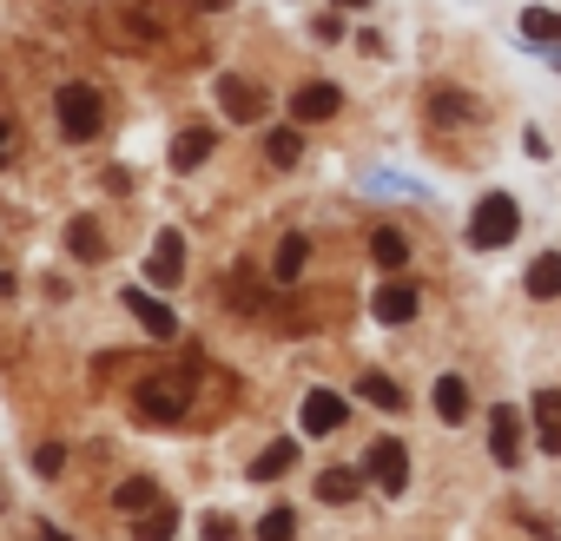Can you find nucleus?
I'll return each instance as SVG.
<instances>
[{
  "label": "nucleus",
  "instance_id": "72a5a7b5",
  "mask_svg": "<svg viewBox=\"0 0 561 541\" xmlns=\"http://www.w3.org/2000/svg\"><path fill=\"white\" fill-rule=\"evenodd\" d=\"M337 8H370V0H337Z\"/></svg>",
  "mask_w": 561,
  "mask_h": 541
},
{
  "label": "nucleus",
  "instance_id": "c756f323",
  "mask_svg": "<svg viewBox=\"0 0 561 541\" xmlns=\"http://www.w3.org/2000/svg\"><path fill=\"white\" fill-rule=\"evenodd\" d=\"M318 41H324V47H331V41H344V21H337V14H324V21H318Z\"/></svg>",
  "mask_w": 561,
  "mask_h": 541
},
{
  "label": "nucleus",
  "instance_id": "2f4dec72",
  "mask_svg": "<svg viewBox=\"0 0 561 541\" xmlns=\"http://www.w3.org/2000/svg\"><path fill=\"white\" fill-rule=\"evenodd\" d=\"M34 541H73L67 528H54V521H34Z\"/></svg>",
  "mask_w": 561,
  "mask_h": 541
},
{
  "label": "nucleus",
  "instance_id": "4468645a",
  "mask_svg": "<svg viewBox=\"0 0 561 541\" xmlns=\"http://www.w3.org/2000/svg\"><path fill=\"white\" fill-rule=\"evenodd\" d=\"M535 442L561 456V390H535Z\"/></svg>",
  "mask_w": 561,
  "mask_h": 541
},
{
  "label": "nucleus",
  "instance_id": "39448f33",
  "mask_svg": "<svg viewBox=\"0 0 561 541\" xmlns=\"http://www.w3.org/2000/svg\"><path fill=\"white\" fill-rule=\"evenodd\" d=\"M218 106H225L238 126H257L271 100H264V87H251V80H238V73H218Z\"/></svg>",
  "mask_w": 561,
  "mask_h": 541
},
{
  "label": "nucleus",
  "instance_id": "20e7f679",
  "mask_svg": "<svg viewBox=\"0 0 561 541\" xmlns=\"http://www.w3.org/2000/svg\"><path fill=\"white\" fill-rule=\"evenodd\" d=\"M133 410H139L146 423H179V416H185V390L165 383V377H146V383L133 390Z\"/></svg>",
  "mask_w": 561,
  "mask_h": 541
},
{
  "label": "nucleus",
  "instance_id": "b1692460",
  "mask_svg": "<svg viewBox=\"0 0 561 541\" xmlns=\"http://www.w3.org/2000/svg\"><path fill=\"white\" fill-rule=\"evenodd\" d=\"M522 34L541 41V47H561V14H554V8H528V14H522Z\"/></svg>",
  "mask_w": 561,
  "mask_h": 541
},
{
  "label": "nucleus",
  "instance_id": "7ed1b4c3",
  "mask_svg": "<svg viewBox=\"0 0 561 541\" xmlns=\"http://www.w3.org/2000/svg\"><path fill=\"white\" fill-rule=\"evenodd\" d=\"M364 475H370L383 495H403V488H410V449H403L397 436L370 442V462H364Z\"/></svg>",
  "mask_w": 561,
  "mask_h": 541
},
{
  "label": "nucleus",
  "instance_id": "0eeeda50",
  "mask_svg": "<svg viewBox=\"0 0 561 541\" xmlns=\"http://www.w3.org/2000/svg\"><path fill=\"white\" fill-rule=\"evenodd\" d=\"M489 456H495L502 469L522 462V410H508V403L489 410Z\"/></svg>",
  "mask_w": 561,
  "mask_h": 541
},
{
  "label": "nucleus",
  "instance_id": "412c9836",
  "mask_svg": "<svg viewBox=\"0 0 561 541\" xmlns=\"http://www.w3.org/2000/svg\"><path fill=\"white\" fill-rule=\"evenodd\" d=\"M370 257H377L383 270H403V257H410V238H403V231H390V225H377V231H370Z\"/></svg>",
  "mask_w": 561,
  "mask_h": 541
},
{
  "label": "nucleus",
  "instance_id": "ddd939ff",
  "mask_svg": "<svg viewBox=\"0 0 561 541\" xmlns=\"http://www.w3.org/2000/svg\"><path fill=\"white\" fill-rule=\"evenodd\" d=\"M113 508H119V515H133V521H139V515H152V508H159V482H152V475H126V482L113 488Z\"/></svg>",
  "mask_w": 561,
  "mask_h": 541
},
{
  "label": "nucleus",
  "instance_id": "9d476101",
  "mask_svg": "<svg viewBox=\"0 0 561 541\" xmlns=\"http://www.w3.org/2000/svg\"><path fill=\"white\" fill-rule=\"evenodd\" d=\"M423 113H430V126H476V119H482V100H469V93H449V87H436V93L423 100Z\"/></svg>",
  "mask_w": 561,
  "mask_h": 541
},
{
  "label": "nucleus",
  "instance_id": "6e6552de",
  "mask_svg": "<svg viewBox=\"0 0 561 541\" xmlns=\"http://www.w3.org/2000/svg\"><path fill=\"white\" fill-rule=\"evenodd\" d=\"M370 311H377V324H410V318L423 311V291L403 285V278H397V285H377V291H370Z\"/></svg>",
  "mask_w": 561,
  "mask_h": 541
},
{
  "label": "nucleus",
  "instance_id": "4be33fe9",
  "mask_svg": "<svg viewBox=\"0 0 561 541\" xmlns=\"http://www.w3.org/2000/svg\"><path fill=\"white\" fill-rule=\"evenodd\" d=\"M357 396H364V403H377V410H390V416L403 410V390H397L383 370H364V377H357Z\"/></svg>",
  "mask_w": 561,
  "mask_h": 541
},
{
  "label": "nucleus",
  "instance_id": "a878e982",
  "mask_svg": "<svg viewBox=\"0 0 561 541\" xmlns=\"http://www.w3.org/2000/svg\"><path fill=\"white\" fill-rule=\"evenodd\" d=\"M67 251H73V257H100V251H106L100 225H93V218H73V225H67Z\"/></svg>",
  "mask_w": 561,
  "mask_h": 541
},
{
  "label": "nucleus",
  "instance_id": "cd10ccee",
  "mask_svg": "<svg viewBox=\"0 0 561 541\" xmlns=\"http://www.w3.org/2000/svg\"><path fill=\"white\" fill-rule=\"evenodd\" d=\"M34 469H41V475H60V469H67V449H60V442H41V449H34Z\"/></svg>",
  "mask_w": 561,
  "mask_h": 541
},
{
  "label": "nucleus",
  "instance_id": "c85d7f7f",
  "mask_svg": "<svg viewBox=\"0 0 561 541\" xmlns=\"http://www.w3.org/2000/svg\"><path fill=\"white\" fill-rule=\"evenodd\" d=\"M205 541H238V521L231 515H205Z\"/></svg>",
  "mask_w": 561,
  "mask_h": 541
},
{
  "label": "nucleus",
  "instance_id": "7c9ffc66",
  "mask_svg": "<svg viewBox=\"0 0 561 541\" xmlns=\"http://www.w3.org/2000/svg\"><path fill=\"white\" fill-rule=\"evenodd\" d=\"M14 159V119H0V165Z\"/></svg>",
  "mask_w": 561,
  "mask_h": 541
},
{
  "label": "nucleus",
  "instance_id": "f257e3e1",
  "mask_svg": "<svg viewBox=\"0 0 561 541\" xmlns=\"http://www.w3.org/2000/svg\"><path fill=\"white\" fill-rule=\"evenodd\" d=\"M515 231H522V205H515L508 192H489V198L469 211V244H476V251H502Z\"/></svg>",
  "mask_w": 561,
  "mask_h": 541
},
{
  "label": "nucleus",
  "instance_id": "dca6fc26",
  "mask_svg": "<svg viewBox=\"0 0 561 541\" xmlns=\"http://www.w3.org/2000/svg\"><path fill=\"white\" fill-rule=\"evenodd\" d=\"M305 257H311V238H305V231H285V244H277V264H271V278H277V285H298Z\"/></svg>",
  "mask_w": 561,
  "mask_h": 541
},
{
  "label": "nucleus",
  "instance_id": "423d86ee",
  "mask_svg": "<svg viewBox=\"0 0 561 541\" xmlns=\"http://www.w3.org/2000/svg\"><path fill=\"white\" fill-rule=\"evenodd\" d=\"M146 278H152V285H179V278H185V231H172V225H165V231L152 238Z\"/></svg>",
  "mask_w": 561,
  "mask_h": 541
},
{
  "label": "nucleus",
  "instance_id": "f03ea898",
  "mask_svg": "<svg viewBox=\"0 0 561 541\" xmlns=\"http://www.w3.org/2000/svg\"><path fill=\"white\" fill-rule=\"evenodd\" d=\"M54 119H60V133L67 139H100V126H106V106H100V93L93 87H60L54 93Z\"/></svg>",
  "mask_w": 561,
  "mask_h": 541
},
{
  "label": "nucleus",
  "instance_id": "aec40b11",
  "mask_svg": "<svg viewBox=\"0 0 561 541\" xmlns=\"http://www.w3.org/2000/svg\"><path fill=\"white\" fill-rule=\"evenodd\" d=\"M291 462H298V442H271V449H257V456H251V482H277Z\"/></svg>",
  "mask_w": 561,
  "mask_h": 541
},
{
  "label": "nucleus",
  "instance_id": "1a4fd4ad",
  "mask_svg": "<svg viewBox=\"0 0 561 541\" xmlns=\"http://www.w3.org/2000/svg\"><path fill=\"white\" fill-rule=\"evenodd\" d=\"M337 106H344V93H337L331 80H311V87L291 93V119H298V126H318V119H331Z\"/></svg>",
  "mask_w": 561,
  "mask_h": 541
},
{
  "label": "nucleus",
  "instance_id": "393cba45",
  "mask_svg": "<svg viewBox=\"0 0 561 541\" xmlns=\"http://www.w3.org/2000/svg\"><path fill=\"white\" fill-rule=\"evenodd\" d=\"M298 152H305V139H298V126H277V133L264 139V159H271V165H298Z\"/></svg>",
  "mask_w": 561,
  "mask_h": 541
},
{
  "label": "nucleus",
  "instance_id": "f3484780",
  "mask_svg": "<svg viewBox=\"0 0 561 541\" xmlns=\"http://www.w3.org/2000/svg\"><path fill=\"white\" fill-rule=\"evenodd\" d=\"M469 410H476L469 403V383L462 377H436V416L443 423H469Z\"/></svg>",
  "mask_w": 561,
  "mask_h": 541
},
{
  "label": "nucleus",
  "instance_id": "6ab92c4d",
  "mask_svg": "<svg viewBox=\"0 0 561 541\" xmlns=\"http://www.w3.org/2000/svg\"><path fill=\"white\" fill-rule=\"evenodd\" d=\"M528 298H561V251H541L535 264H528Z\"/></svg>",
  "mask_w": 561,
  "mask_h": 541
},
{
  "label": "nucleus",
  "instance_id": "2eb2a0df",
  "mask_svg": "<svg viewBox=\"0 0 561 541\" xmlns=\"http://www.w3.org/2000/svg\"><path fill=\"white\" fill-rule=\"evenodd\" d=\"M211 146H218V139H211V126H185V133L172 139V165H179V172H192V165H205V159H211Z\"/></svg>",
  "mask_w": 561,
  "mask_h": 541
},
{
  "label": "nucleus",
  "instance_id": "473e14b6",
  "mask_svg": "<svg viewBox=\"0 0 561 541\" xmlns=\"http://www.w3.org/2000/svg\"><path fill=\"white\" fill-rule=\"evenodd\" d=\"M0 298H14V270L8 264H0Z\"/></svg>",
  "mask_w": 561,
  "mask_h": 541
},
{
  "label": "nucleus",
  "instance_id": "a211bd4d",
  "mask_svg": "<svg viewBox=\"0 0 561 541\" xmlns=\"http://www.w3.org/2000/svg\"><path fill=\"white\" fill-rule=\"evenodd\" d=\"M318 495H324L331 508L357 502V495H364V469H324V475H318Z\"/></svg>",
  "mask_w": 561,
  "mask_h": 541
},
{
  "label": "nucleus",
  "instance_id": "5701e85b",
  "mask_svg": "<svg viewBox=\"0 0 561 541\" xmlns=\"http://www.w3.org/2000/svg\"><path fill=\"white\" fill-rule=\"evenodd\" d=\"M172 534H179V508H172V502H159L152 515L133 521V541H172Z\"/></svg>",
  "mask_w": 561,
  "mask_h": 541
},
{
  "label": "nucleus",
  "instance_id": "f704fd0d",
  "mask_svg": "<svg viewBox=\"0 0 561 541\" xmlns=\"http://www.w3.org/2000/svg\"><path fill=\"white\" fill-rule=\"evenodd\" d=\"M0 508H8V495H0Z\"/></svg>",
  "mask_w": 561,
  "mask_h": 541
},
{
  "label": "nucleus",
  "instance_id": "bb28decb",
  "mask_svg": "<svg viewBox=\"0 0 561 541\" xmlns=\"http://www.w3.org/2000/svg\"><path fill=\"white\" fill-rule=\"evenodd\" d=\"M298 534V515L291 508H271L264 521H257V541H291Z\"/></svg>",
  "mask_w": 561,
  "mask_h": 541
},
{
  "label": "nucleus",
  "instance_id": "9b49d317",
  "mask_svg": "<svg viewBox=\"0 0 561 541\" xmlns=\"http://www.w3.org/2000/svg\"><path fill=\"white\" fill-rule=\"evenodd\" d=\"M126 311H133V318H139V331H152L159 344H165V337H179V318H172L152 291H139V285H133V291H126Z\"/></svg>",
  "mask_w": 561,
  "mask_h": 541
},
{
  "label": "nucleus",
  "instance_id": "f8f14e48",
  "mask_svg": "<svg viewBox=\"0 0 561 541\" xmlns=\"http://www.w3.org/2000/svg\"><path fill=\"white\" fill-rule=\"evenodd\" d=\"M344 423V396L337 390H311L305 396V436H331Z\"/></svg>",
  "mask_w": 561,
  "mask_h": 541
}]
</instances>
